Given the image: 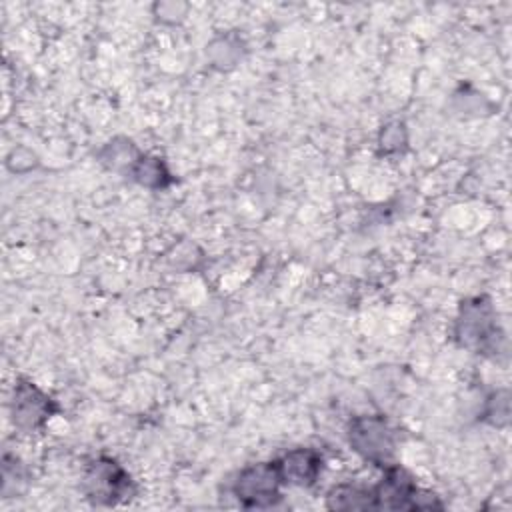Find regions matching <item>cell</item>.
<instances>
[{
	"label": "cell",
	"mask_w": 512,
	"mask_h": 512,
	"mask_svg": "<svg viewBox=\"0 0 512 512\" xmlns=\"http://www.w3.org/2000/svg\"><path fill=\"white\" fill-rule=\"evenodd\" d=\"M376 508L386 510H424V508H440L434 496L422 494L414 480L400 468H388L382 482L372 490Z\"/></svg>",
	"instance_id": "6da1fadb"
},
{
	"label": "cell",
	"mask_w": 512,
	"mask_h": 512,
	"mask_svg": "<svg viewBox=\"0 0 512 512\" xmlns=\"http://www.w3.org/2000/svg\"><path fill=\"white\" fill-rule=\"evenodd\" d=\"M282 484L276 462L270 464H258L252 468H246L234 486L236 498L246 508H266L272 506L278 496V486Z\"/></svg>",
	"instance_id": "7a4b0ae2"
},
{
	"label": "cell",
	"mask_w": 512,
	"mask_h": 512,
	"mask_svg": "<svg viewBox=\"0 0 512 512\" xmlns=\"http://www.w3.org/2000/svg\"><path fill=\"white\" fill-rule=\"evenodd\" d=\"M86 486L90 498L104 504L128 500L134 492L130 476L110 458H100L90 466L86 474Z\"/></svg>",
	"instance_id": "3957f363"
},
{
	"label": "cell",
	"mask_w": 512,
	"mask_h": 512,
	"mask_svg": "<svg viewBox=\"0 0 512 512\" xmlns=\"http://www.w3.org/2000/svg\"><path fill=\"white\" fill-rule=\"evenodd\" d=\"M350 442L372 462H386L394 452V434L382 418H356L350 428Z\"/></svg>",
	"instance_id": "277c9868"
},
{
	"label": "cell",
	"mask_w": 512,
	"mask_h": 512,
	"mask_svg": "<svg viewBox=\"0 0 512 512\" xmlns=\"http://www.w3.org/2000/svg\"><path fill=\"white\" fill-rule=\"evenodd\" d=\"M320 466L322 460L312 450H292L282 460L276 462L280 480L298 486H310L316 480Z\"/></svg>",
	"instance_id": "5b68a950"
},
{
	"label": "cell",
	"mask_w": 512,
	"mask_h": 512,
	"mask_svg": "<svg viewBox=\"0 0 512 512\" xmlns=\"http://www.w3.org/2000/svg\"><path fill=\"white\" fill-rule=\"evenodd\" d=\"M50 416V400L32 384H18L14 396V420L20 426L34 428Z\"/></svg>",
	"instance_id": "8992f818"
},
{
	"label": "cell",
	"mask_w": 512,
	"mask_h": 512,
	"mask_svg": "<svg viewBox=\"0 0 512 512\" xmlns=\"http://www.w3.org/2000/svg\"><path fill=\"white\" fill-rule=\"evenodd\" d=\"M328 508L336 510H368L376 508L372 490H362L356 486H336L328 494Z\"/></svg>",
	"instance_id": "52a82bcc"
}]
</instances>
